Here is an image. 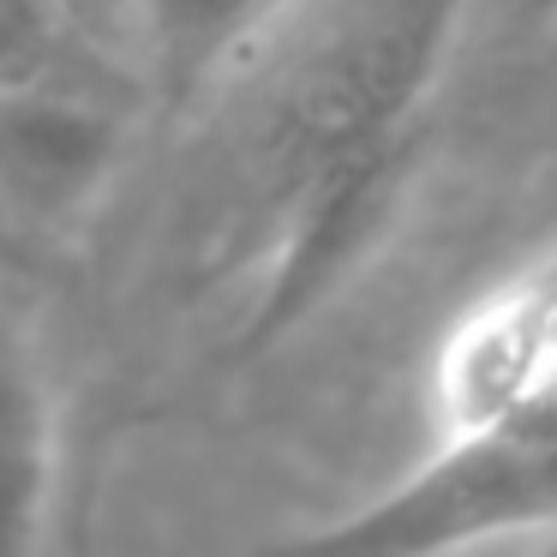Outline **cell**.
<instances>
[{"mask_svg":"<svg viewBox=\"0 0 557 557\" xmlns=\"http://www.w3.org/2000/svg\"><path fill=\"white\" fill-rule=\"evenodd\" d=\"M492 0H294L186 109L150 133V288L186 306L240 300L306 193L348 162L432 133ZM133 193V186H126Z\"/></svg>","mask_w":557,"mask_h":557,"instance_id":"1","label":"cell"},{"mask_svg":"<svg viewBox=\"0 0 557 557\" xmlns=\"http://www.w3.org/2000/svg\"><path fill=\"white\" fill-rule=\"evenodd\" d=\"M306 545L348 552H468V545H557V377L528 396L456 420L444 444L330 516Z\"/></svg>","mask_w":557,"mask_h":557,"instance_id":"2","label":"cell"},{"mask_svg":"<svg viewBox=\"0 0 557 557\" xmlns=\"http://www.w3.org/2000/svg\"><path fill=\"white\" fill-rule=\"evenodd\" d=\"M150 145V109L126 78L0 85V234L54 270L126 205Z\"/></svg>","mask_w":557,"mask_h":557,"instance_id":"3","label":"cell"},{"mask_svg":"<svg viewBox=\"0 0 557 557\" xmlns=\"http://www.w3.org/2000/svg\"><path fill=\"white\" fill-rule=\"evenodd\" d=\"M66 461V396L42 324V276L0 258V557L54 533Z\"/></svg>","mask_w":557,"mask_h":557,"instance_id":"4","label":"cell"},{"mask_svg":"<svg viewBox=\"0 0 557 557\" xmlns=\"http://www.w3.org/2000/svg\"><path fill=\"white\" fill-rule=\"evenodd\" d=\"M288 7L294 0H97L126 73L145 90L150 133L174 109H186Z\"/></svg>","mask_w":557,"mask_h":557,"instance_id":"5","label":"cell"},{"mask_svg":"<svg viewBox=\"0 0 557 557\" xmlns=\"http://www.w3.org/2000/svg\"><path fill=\"white\" fill-rule=\"evenodd\" d=\"M13 78H126L138 85L90 0H0V85Z\"/></svg>","mask_w":557,"mask_h":557,"instance_id":"6","label":"cell"},{"mask_svg":"<svg viewBox=\"0 0 557 557\" xmlns=\"http://www.w3.org/2000/svg\"><path fill=\"white\" fill-rule=\"evenodd\" d=\"M485 30H516V37L557 30V0H492L485 7Z\"/></svg>","mask_w":557,"mask_h":557,"instance_id":"7","label":"cell"},{"mask_svg":"<svg viewBox=\"0 0 557 557\" xmlns=\"http://www.w3.org/2000/svg\"><path fill=\"white\" fill-rule=\"evenodd\" d=\"M0 258H7V264H25V270H37V264H30V258H25V252H18V246H13V240H7V234H0ZM37 276H49V270H37Z\"/></svg>","mask_w":557,"mask_h":557,"instance_id":"8","label":"cell"}]
</instances>
